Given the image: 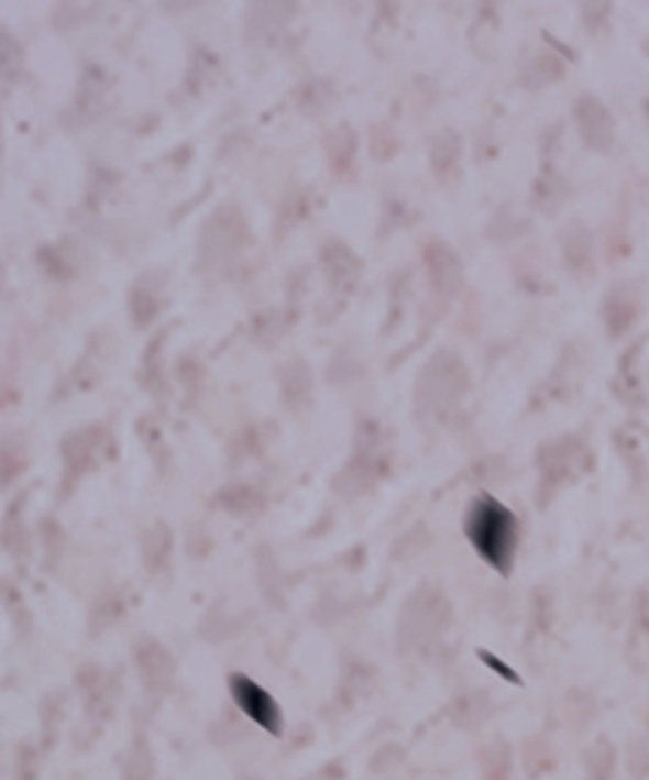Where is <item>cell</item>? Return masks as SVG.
I'll return each instance as SVG.
<instances>
[{
    "label": "cell",
    "instance_id": "obj_3",
    "mask_svg": "<svg viewBox=\"0 0 649 780\" xmlns=\"http://www.w3.org/2000/svg\"><path fill=\"white\" fill-rule=\"evenodd\" d=\"M232 695H235L241 711L251 716L256 726H263L268 728L272 735H278L280 711L275 699H272L263 686H256L251 677H232Z\"/></svg>",
    "mask_w": 649,
    "mask_h": 780
},
{
    "label": "cell",
    "instance_id": "obj_6",
    "mask_svg": "<svg viewBox=\"0 0 649 780\" xmlns=\"http://www.w3.org/2000/svg\"><path fill=\"white\" fill-rule=\"evenodd\" d=\"M613 766H616V756L607 740H597L595 747L585 756V768H588V780H613Z\"/></svg>",
    "mask_w": 649,
    "mask_h": 780
},
{
    "label": "cell",
    "instance_id": "obj_2",
    "mask_svg": "<svg viewBox=\"0 0 649 780\" xmlns=\"http://www.w3.org/2000/svg\"><path fill=\"white\" fill-rule=\"evenodd\" d=\"M446 622H449L446 601L433 592H421L403 616V647H421L446 628Z\"/></svg>",
    "mask_w": 649,
    "mask_h": 780
},
{
    "label": "cell",
    "instance_id": "obj_5",
    "mask_svg": "<svg viewBox=\"0 0 649 780\" xmlns=\"http://www.w3.org/2000/svg\"><path fill=\"white\" fill-rule=\"evenodd\" d=\"M122 780H153V754L144 738H134L132 750L122 762Z\"/></svg>",
    "mask_w": 649,
    "mask_h": 780
},
{
    "label": "cell",
    "instance_id": "obj_1",
    "mask_svg": "<svg viewBox=\"0 0 649 780\" xmlns=\"http://www.w3.org/2000/svg\"><path fill=\"white\" fill-rule=\"evenodd\" d=\"M466 534L479 549V556L497 570L509 568V558L516 552V518L497 501H479L466 521Z\"/></svg>",
    "mask_w": 649,
    "mask_h": 780
},
{
    "label": "cell",
    "instance_id": "obj_4",
    "mask_svg": "<svg viewBox=\"0 0 649 780\" xmlns=\"http://www.w3.org/2000/svg\"><path fill=\"white\" fill-rule=\"evenodd\" d=\"M138 668H141V680L144 689H150V695H165V689L172 686L174 664L172 656L156 644V640H141L138 647Z\"/></svg>",
    "mask_w": 649,
    "mask_h": 780
}]
</instances>
